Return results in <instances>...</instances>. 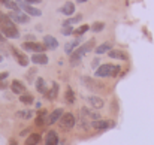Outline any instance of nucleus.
I'll list each match as a JSON object with an SVG mask.
<instances>
[{"instance_id": "13", "label": "nucleus", "mask_w": 154, "mask_h": 145, "mask_svg": "<svg viewBox=\"0 0 154 145\" xmlns=\"http://www.w3.org/2000/svg\"><path fill=\"white\" fill-rule=\"evenodd\" d=\"M11 88H12L14 94H20V96H23V94L26 93V85H24L21 81H18V79H14V81H12Z\"/></svg>"}, {"instance_id": "21", "label": "nucleus", "mask_w": 154, "mask_h": 145, "mask_svg": "<svg viewBox=\"0 0 154 145\" xmlns=\"http://www.w3.org/2000/svg\"><path fill=\"white\" fill-rule=\"evenodd\" d=\"M36 84V90L39 91V93H42V94H47L48 93V90H47V84H45V81H44V78H38L36 81H35Z\"/></svg>"}, {"instance_id": "39", "label": "nucleus", "mask_w": 154, "mask_h": 145, "mask_svg": "<svg viewBox=\"0 0 154 145\" xmlns=\"http://www.w3.org/2000/svg\"><path fill=\"white\" fill-rule=\"evenodd\" d=\"M3 41H5V36H3V35H2V32H0V42H3Z\"/></svg>"}, {"instance_id": "3", "label": "nucleus", "mask_w": 154, "mask_h": 145, "mask_svg": "<svg viewBox=\"0 0 154 145\" xmlns=\"http://www.w3.org/2000/svg\"><path fill=\"white\" fill-rule=\"evenodd\" d=\"M120 73V66L117 64H102L96 69L94 72V76H99V78H106V76H117Z\"/></svg>"}, {"instance_id": "36", "label": "nucleus", "mask_w": 154, "mask_h": 145, "mask_svg": "<svg viewBox=\"0 0 154 145\" xmlns=\"http://www.w3.org/2000/svg\"><path fill=\"white\" fill-rule=\"evenodd\" d=\"M6 76H8V73H6V72H5V73H0V81H2V79H5Z\"/></svg>"}, {"instance_id": "14", "label": "nucleus", "mask_w": 154, "mask_h": 145, "mask_svg": "<svg viewBox=\"0 0 154 145\" xmlns=\"http://www.w3.org/2000/svg\"><path fill=\"white\" fill-rule=\"evenodd\" d=\"M44 45H45L48 49H52V51L58 48V42H57V39H55L54 36H50V35H47V36L44 38Z\"/></svg>"}, {"instance_id": "8", "label": "nucleus", "mask_w": 154, "mask_h": 145, "mask_svg": "<svg viewBox=\"0 0 154 145\" xmlns=\"http://www.w3.org/2000/svg\"><path fill=\"white\" fill-rule=\"evenodd\" d=\"M81 114H82V117L87 118V120H93V121L102 120V117L99 115V112H97V111H93V109H90V108H82V109H81Z\"/></svg>"}, {"instance_id": "32", "label": "nucleus", "mask_w": 154, "mask_h": 145, "mask_svg": "<svg viewBox=\"0 0 154 145\" xmlns=\"http://www.w3.org/2000/svg\"><path fill=\"white\" fill-rule=\"evenodd\" d=\"M44 123H47V120H45V112H42L41 115H38V118H36V126H42Z\"/></svg>"}, {"instance_id": "12", "label": "nucleus", "mask_w": 154, "mask_h": 145, "mask_svg": "<svg viewBox=\"0 0 154 145\" xmlns=\"http://www.w3.org/2000/svg\"><path fill=\"white\" fill-rule=\"evenodd\" d=\"M21 8H23V11L29 15V17H41L42 15V12L38 9V8H33L32 5H27V3H23V5H20Z\"/></svg>"}, {"instance_id": "19", "label": "nucleus", "mask_w": 154, "mask_h": 145, "mask_svg": "<svg viewBox=\"0 0 154 145\" xmlns=\"http://www.w3.org/2000/svg\"><path fill=\"white\" fill-rule=\"evenodd\" d=\"M111 48H112V44H111V42H103V44H100L99 47H96L94 51H96L97 55H100V54H105V52H109Z\"/></svg>"}, {"instance_id": "23", "label": "nucleus", "mask_w": 154, "mask_h": 145, "mask_svg": "<svg viewBox=\"0 0 154 145\" xmlns=\"http://www.w3.org/2000/svg\"><path fill=\"white\" fill-rule=\"evenodd\" d=\"M57 94H58V84H57V82H52L51 91H48L45 96H47V99H50V100H54V99L57 97Z\"/></svg>"}, {"instance_id": "30", "label": "nucleus", "mask_w": 154, "mask_h": 145, "mask_svg": "<svg viewBox=\"0 0 154 145\" xmlns=\"http://www.w3.org/2000/svg\"><path fill=\"white\" fill-rule=\"evenodd\" d=\"M90 29H91L94 33H99V32H102L103 29H105V23H102V21H97V23H94Z\"/></svg>"}, {"instance_id": "16", "label": "nucleus", "mask_w": 154, "mask_h": 145, "mask_svg": "<svg viewBox=\"0 0 154 145\" xmlns=\"http://www.w3.org/2000/svg\"><path fill=\"white\" fill-rule=\"evenodd\" d=\"M81 41H82L81 38H76L75 41H72V42H67V44H66V47H64V52H66V54H72L75 49L78 48V45L81 44Z\"/></svg>"}, {"instance_id": "34", "label": "nucleus", "mask_w": 154, "mask_h": 145, "mask_svg": "<svg viewBox=\"0 0 154 145\" xmlns=\"http://www.w3.org/2000/svg\"><path fill=\"white\" fill-rule=\"evenodd\" d=\"M26 39H27L26 42H35V36H33V35H27Z\"/></svg>"}, {"instance_id": "7", "label": "nucleus", "mask_w": 154, "mask_h": 145, "mask_svg": "<svg viewBox=\"0 0 154 145\" xmlns=\"http://www.w3.org/2000/svg\"><path fill=\"white\" fill-rule=\"evenodd\" d=\"M12 54H14V57L17 58V61H18V64L20 66H23V67H26V66H29V57L24 54V52H21L20 49L17 48H12Z\"/></svg>"}, {"instance_id": "11", "label": "nucleus", "mask_w": 154, "mask_h": 145, "mask_svg": "<svg viewBox=\"0 0 154 145\" xmlns=\"http://www.w3.org/2000/svg\"><path fill=\"white\" fill-rule=\"evenodd\" d=\"M63 109H60V108H57V109H54L51 114L48 115V118H47V123L48 124H55L57 121H60V118L63 117Z\"/></svg>"}, {"instance_id": "35", "label": "nucleus", "mask_w": 154, "mask_h": 145, "mask_svg": "<svg viewBox=\"0 0 154 145\" xmlns=\"http://www.w3.org/2000/svg\"><path fill=\"white\" fill-rule=\"evenodd\" d=\"M99 63H100V60H99V58H94V60H93V63H91V66H93V67H96Z\"/></svg>"}, {"instance_id": "5", "label": "nucleus", "mask_w": 154, "mask_h": 145, "mask_svg": "<svg viewBox=\"0 0 154 145\" xmlns=\"http://www.w3.org/2000/svg\"><path fill=\"white\" fill-rule=\"evenodd\" d=\"M21 48L24 49V51H32L35 54H39V52H44V51L48 49L44 44H39V42H24L21 45Z\"/></svg>"}, {"instance_id": "40", "label": "nucleus", "mask_w": 154, "mask_h": 145, "mask_svg": "<svg viewBox=\"0 0 154 145\" xmlns=\"http://www.w3.org/2000/svg\"><path fill=\"white\" fill-rule=\"evenodd\" d=\"M85 2H88V0H76V3H85Z\"/></svg>"}, {"instance_id": "10", "label": "nucleus", "mask_w": 154, "mask_h": 145, "mask_svg": "<svg viewBox=\"0 0 154 145\" xmlns=\"http://www.w3.org/2000/svg\"><path fill=\"white\" fill-rule=\"evenodd\" d=\"M91 126H93L94 129H97V130H106V129H109V127H114L115 123H114V121H109V120H97V121H93Z\"/></svg>"}, {"instance_id": "9", "label": "nucleus", "mask_w": 154, "mask_h": 145, "mask_svg": "<svg viewBox=\"0 0 154 145\" xmlns=\"http://www.w3.org/2000/svg\"><path fill=\"white\" fill-rule=\"evenodd\" d=\"M87 102H88V105L93 108V109H102L103 106H105V102H103L102 97L99 96H88L87 97Z\"/></svg>"}, {"instance_id": "1", "label": "nucleus", "mask_w": 154, "mask_h": 145, "mask_svg": "<svg viewBox=\"0 0 154 145\" xmlns=\"http://www.w3.org/2000/svg\"><path fill=\"white\" fill-rule=\"evenodd\" d=\"M0 32H2L3 36H6V38H9V39H17V38H20V32H18V29L15 27V23H14L6 14H3L2 11H0Z\"/></svg>"}, {"instance_id": "38", "label": "nucleus", "mask_w": 154, "mask_h": 145, "mask_svg": "<svg viewBox=\"0 0 154 145\" xmlns=\"http://www.w3.org/2000/svg\"><path fill=\"white\" fill-rule=\"evenodd\" d=\"M9 145H17V142H15L14 139H11V141H9Z\"/></svg>"}, {"instance_id": "22", "label": "nucleus", "mask_w": 154, "mask_h": 145, "mask_svg": "<svg viewBox=\"0 0 154 145\" xmlns=\"http://www.w3.org/2000/svg\"><path fill=\"white\" fill-rule=\"evenodd\" d=\"M15 117L20 118V120H29V118L33 117V111H30V109H23V111H18V112L15 114Z\"/></svg>"}, {"instance_id": "6", "label": "nucleus", "mask_w": 154, "mask_h": 145, "mask_svg": "<svg viewBox=\"0 0 154 145\" xmlns=\"http://www.w3.org/2000/svg\"><path fill=\"white\" fill-rule=\"evenodd\" d=\"M14 23H18V24H27L29 21H30V17L24 12H20V11H17V12H11L9 15H8Z\"/></svg>"}, {"instance_id": "42", "label": "nucleus", "mask_w": 154, "mask_h": 145, "mask_svg": "<svg viewBox=\"0 0 154 145\" xmlns=\"http://www.w3.org/2000/svg\"><path fill=\"white\" fill-rule=\"evenodd\" d=\"M2 61H3V57H2V54H0V63H2Z\"/></svg>"}, {"instance_id": "29", "label": "nucleus", "mask_w": 154, "mask_h": 145, "mask_svg": "<svg viewBox=\"0 0 154 145\" xmlns=\"http://www.w3.org/2000/svg\"><path fill=\"white\" fill-rule=\"evenodd\" d=\"M8 9H11L12 12H17V11H20V5L17 3V2H14V0H9L6 5H5Z\"/></svg>"}, {"instance_id": "20", "label": "nucleus", "mask_w": 154, "mask_h": 145, "mask_svg": "<svg viewBox=\"0 0 154 145\" xmlns=\"http://www.w3.org/2000/svg\"><path fill=\"white\" fill-rule=\"evenodd\" d=\"M39 142H41V135H39V133H32V135H29V138L26 139L24 145H38Z\"/></svg>"}, {"instance_id": "37", "label": "nucleus", "mask_w": 154, "mask_h": 145, "mask_svg": "<svg viewBox=\"0 0 154 145\" xmlns=\"http://www.w3.org/2000/svg\"><path fill=\"white\" fill-rule=\"evenodd\" d=\"M6 87H8L6 82H2V84H0V88H6Z\"/></svg>"}, {"instance_id": "31", "label": "nucleus", "mask_w": 154, "mask_h": 145, "mask_svg": "<svg viewBox=\"0 0 154 145\" xmlns=\"http://www.w3.org/2000/svg\"><path fill=\"white\" fill-rule=\"evenodd\" d=\"M73 27H70V26H66V27H63L61 29V33L64 35V36H69V35H73Z\"/></svg>"}, {"instance_id": "24", "label": "nucleus", "mask_w": 154, "mask_h": 145, "mask_svg": "<svg viewBox=\"0 0 154 145\" xmlns=\"http://www.w3.org/2000/svg\"><path fill=\"white\" fill-rule=\"evenodd\" d=\"M45 145H58V136H57L55 132H50V133H48Z\"/></svg>"}, {"instance_id": "4", "label": "nucleus", "mask_w": 154, "mask_h": 145, "mask_svg": "<svg viewBox=\"0 0 154 145\" xmlns=\"http://www.w3.org/2000/svg\"><path fill=\"white\" fill-rule=\"evenodd\" d=\"M75 124H76V120H75V115H73L72 112H66V114H63V117L60 118V126H61L63 129H66V130L72 129Z\"/></svg>"}, {"instance_id": "2", "label": "nucleus", "mask_w": 154, "mask_h": 145, "mask_svg": "<svg viewBox=\"0 0 154 145\" xmlns=\"http://www.w3.org/2000/svg\"><path fill=\"white\" fill-rule=\"evenodd\" d=\"M93 48H94V39H90V41L85 42L84 45L78 47V48L70 54V64H73V66L78 64V63L81 61V58H82L87 52H90Z\"/></svg>"}, {"instance_id": "33", "label": "nucleus", "mask_w": 154, "mask_h": 145, "mask_svg": "<svg viewBox=\"0 0 154 145\" xmlns=\"http://www.w3.org/2000/svg\"><path fill=\"white\" fill-rule=\"evenodd\" d=\"M24 3H27V5H36V3H41V0H24Z\"/></svg>"}, {"instance_id": "41", "label": "nucleus", "mask_w": 154, "mask_h": 145, "mask_svg": "<svg viewBox=\"0 0 154 145\" xmlns=\"http://www.w3.org/2000/svg\"><path fill=\"white\" fill-rule=\"evenodd\" d=\"M0 2H2V3H3V5H6V3H8V2H9V0H0Z\"/></svg>"}, {"instance_id": "15", "label": "nucleus", "mask_w": 154, "mask_h": 145, "mask_svg": "<svg viewBox=\"0 0 154 145\" xmlns=\"http://www.w3.org/2000/svg\"><path fill=\"white\" fill-rule=\"evenodd\" d=\"M30 60H32V63H35V64H47V63H48V57H47L45 52L35 54Z\"/></svg>"}, {"instance_id": "17", "label": "nucleus", "mask_w": 154, "mask_h": 145, "mask_svg": "<svg viewBox=\"0 0 154 145\" xmlns=\"http://www.w3.org/2000/svg\"><path fill=\"white\" fill-rule=\"evenodd\" d=\"M108 54H109V58H115V60H127V54L123 52L121 49H111Z\"/></svg>"}, {"instance_id": "25", "label": "nucleus", "mask_w": 154, "mask_h": 145, "mask_svg": "<svg viewBox=\"0 0 154 145\" xmlns=\"http://www.w3.org/2000/svg\"><path fill=\"white\" fill-rule=\"evenodd\" d=\"M90 30V26H87V24H82V26H79L78 29H75L73 30V35L76 36V38H81L84 33H87Z\"/></svg>"}, {"instance_id": "18", "label": "nucleus", "mask_w": 154, "mask_h": 145, "mask_svg": "<svg viewBox=\"0 0 154 145\" xmlns=\"http://www.w3.org/2000/svg\"><path fill=\"white\" fill-rule=\"evenodd\" d=\"M60 11H61L64 15H67V17L73 15V12H75V5H73V2H66Z\"/></svg>"}, {"instance_id": "27", "label": "nucleus", "mask_w": 154, "mask_h": 145, "mask_svg": "<svg viewBox=\"0 0 154 145\" xmlns=\"http://www.w3.org/2000/svg\"><path fill=\"white\" fill-rule=\"evenodd\" d=\"M64 99H66L67 103H73V102H75V94H73V90H72L70 87H67L66 94H64Z\"/></svg>"}, {"instance_id": "26", "label": "nucleus", "mask_w": 154, "mask_h": 145, "mask_svg": "<svg viewBox=\"0 0 154 145\" xmlns=\"http://www.w3.org/2000/svg\"><path fill=\"white\" fill-rule=\"evenodd\" d=\"M81 20H82V15H81V14H78V15L72 17V18H67V20L63 23V27H66V26H72V24H75V23H79Z\"/></svg>"}, {"instance_id": "28", "label": "nucleus", "mask_w": 154, "mask_h": 145, "mask_svg": "<svg viewBox=\"0 0 154 145\" xmlns=\"http://www.w3.org/2000/svg\"><path fill=\"white\" fill-rule=\"evenodd\" d=\"M20 100H21V103H24V105H30V103H33V96L29 94V93H26V94L20 96Z\"/></svg>"}]
</instances>
